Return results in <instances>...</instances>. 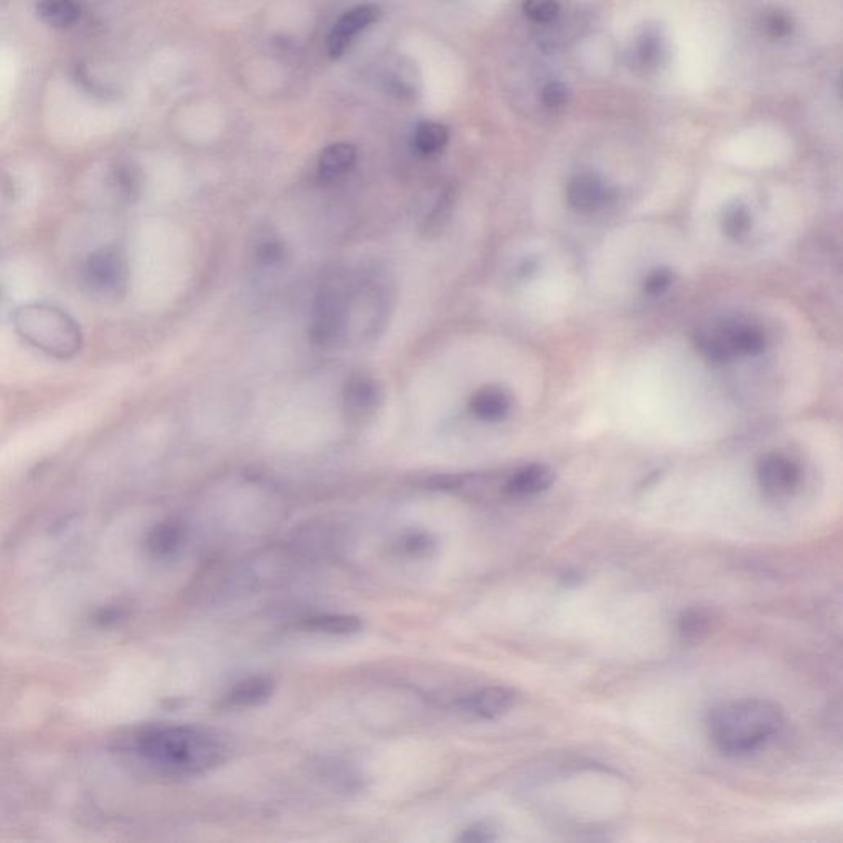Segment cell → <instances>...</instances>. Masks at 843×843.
<instances>
[{"label": "cell", "mask_w": 843, "mask_h": 843, "mask_svg": "<svg viewBox=\"0 0 843 843\" xmlns=\"http://www.w3.org/2000/svg\"><path fill=\"white\" fill-rule=\"evenodd\" d=\"M137 750L147 763L170 774H201L218 768L228 748L215 733L193 725H155L137 736Z\"/></svg>", "instance_id": "6da1fadb"}, {"label": "cell", "mask_w": 843, "mask_h": 843, "mask_svg": "<svg viewBox=\"0 0 843 843\" xmlns=\"http://www.w3.org/2000/svg\"><path fill=\"white\" fill-rule=\"evenodd\" d=\"M783 725L781 707L764 699L720 704L707 717V732L713 746L728 758L755 755L781 732Z\"/></svg>", "instance_id": "7a4b0ae2"}, {"label": "cell", "mask_w": 843, "mask_h": 843, "mask_svg": "<svg viewBox=\"0 0 843 843\" xmlns=\"http://www.w3.org/2000/svg\"><path fill=\"white\" fill-rule=\"evenodd\" d=\"M15 330L30 345L58 359L80 353L83 333L70 313L47 303H30L14 315Z\"/></svg>", "instance_id": "3957f363"}, {"label": "cell", "mask_w": 843, "mask_h": 843, "mask_svg": "<svg viewBox=\"0 0 843 843\" xmlns=\"http://www.w3.org/2000/svg\"><path fill=\"white\" fill-rule=\"evenodd\" d=\"M695 346L708 363L727 364L735 358H756L763 354L768 348V336L755 323H717L697 331Z\"/></svg>", "instance_id": "277c9868"}, {"label": "cell", "mask_w": 843, "mask_h": 843, "mask_svg": "<svg viewBox=\"0 0 843 843\" xmlns=\"http://www.w3.org/2000/svg\"><path fill=\"white\" fill-rule=\"evenodd\" d=\"M351 317V294L343 284L325 285L317 295L310 320V338L320 346L335 345L345 335Z\"/></svg>", "instance_id": "5b68a950"}, {"label": "cell", "mask_w": 843, "mask_h": 843, "mask_svg": "<svg viewBox=\"0 0 843 843\" xmlns=\"http://www.w3.org/2000/svg\"><path fill=\"white\" fill-rule=\"evenodd\" d=\"M83 282L96 297H117L127 284L126 259L112 247L94 252L84 264Z\"/></svg>", "instance_id": "8992f818"}, {"label": "cell", "mask_w": 843, "mask_h": 843, "mask_svg": "<svg viewBox=\"0 0 843 843\" xmlns=\"http://www.w3.org/2000/svg\"><path fill=\"white\" fill-rule=\"evenodd\" d=\"M801 468L783 453H768L756 468L758 485L768 498L784 499L796 493L801 485Z\"/></svg>", "instance_id": "52a82bcc"}, {"label": "cell", "mask_w": 843, "mask_h": 843, "mask_svg": "<svg viewBox=\"0 0 843 843\" xmlns=\"http://www.w3.org/2000/svg\"><path fill=\"white\" fill-rule=\"evenodd\" d=\"M382 391L379 382L369 374H353L343 389V407L351 424H364L381 406Z\"/></svg>", "instance_id": "ba28073f"}, {"label": "cell", "mask_w": 843, "mask_h": 843, "mask_svg": "<svg viewBox=\"0 0 843 843\" xmlns=\"http://www.w3.org/2000/svg\"><path fill=\"white\" fill-rule=\"evenodd\" d=\"M519 695L509 687H485L468 695L462 702L463 712L481 720H496L516 707Z\"/></svg>", "instance_id": "9c48e42d"}, {"label": "cell", "mask_w": 843, "mask_h": 843, "mask_svg": "<svg viewBox=\"0 0 843 843\" xmlns=\"http://www.w3.org/2000/svg\"><path fill=\"white\" fill-rule=\"evenodd\" d=\"M381 17V9L378 5L368 4L354 7L350 12H346L338 22H336L330 38H328V52L333 58L345 53L346 48L350 47L353 38L359 32H363L364 28L378 22Z\"/></svg>", "instance_id": "30bf717a"}, {"label": "cell", "mask_w": 843, "mask_h": 843, "mask_svg": "<svg viewBox=\"0 0 843 843\" xmlns=\"http://www.w3.org/2000/svg\"><path fill=\"white\" fill-rule=\"evenodd\" d=\"M610 190L593 173H580L567 185V201L573 210L580 213H593L608 203Z\"/></svg>", "instance_id": "8fae6325"}, {"label": "cell", "mask_w": 843, "mask_h": 843, "mask_svg": "<svg viewBox=\"0 0 843 843\" xmlns=\"http://www.w3.org/2000/svg\"><path fill=\"white\" fill-rule=\"evenodd\" d=\"M554 480V471L550 466L534 463L517 470L509 478L506 493L513 498H532L549 490L550 486L554 485Z\"/></svg>", "instance_id": "7c38bea8"}, {"label": "cell", "mask_w": 843, "mask_h": 843, "mask_svg": "<svg viewBox=\"0 0 843 843\" xmlns=\"http://www.w3.org/2000/svg\"><path fill=\"white\" fill-rule=\"evenodd\" d=\"M513 409V399L503 387H481L471 396L470 412L483 422H501Z\"/></svg>", "instance_id": "4fadbf2b"}, {"label": "cell", "mask_w": 843, "mask_h": 843, "mask_svg": "<svg viewBox=\"0 0 843 843\" xmlns=\"http://www.w3.org/2000/svg\"><path fill=\"white\" fill-rule=\"evenodd\" d=\"M274 694V680L271 677L257 676L241 680L234 685L228 694L221 700V707L224 708H249L257 707L271 699Z\"/></svg>", "instance_id": "5bb4252c"}, {"label": "cell", "mask_w": 843, "mask_h": 843, "mask_svg": "<svg viewBox=\"0 0 843 843\" xmlns=\"http://www.w3.org/2000/svg\"><path fill=\"white\" fill-rule=\"evenodd\" d=\"M37 15L48 27L65 30L80 20L81 9L75 0H40Z\"/></svg>", "instance_id": "9a60e30c"}, {"label": "cell", "mask_w": 843, "mask_h": 843, "mask_svg": "<svg viewBox=\"0 0 843 843\" xmlns=\"http://www.w3.org/2000/svg\"><path fill=\"white\" fill-rule=\"evenodd\" d=\"M302 628L327 636H353L363 629V623L358 616L353 615H317L303 620Z\"/></svg>", "instance_id": "2e32d148"}, {"label": "cell", "mask_w": 843, "mask_h": 843, "mask_svg": "<svg viewBox=\"0 0 843 843\" xmlns=\"http://www.w3.org/2000/svg\"><path fill=\"white\" fill-rule=\"evenodd\" d=\"M634 61L643 70H656L666 56V43L656 28L644 30L634 43Z\"/></svg>", "instance_id": "e0dca14e"}, {"label": "cell", "mask_w": 843, "mask_h": 843, "mask_svg": "<svg viewBox=\"0 0 843 843\" xmlns=\"http://www.w3.org/2000/svg\"><path fill=\"white\" fill-rule=\"evenodd\" d=\"M713 613L705 608H689L684 610L679 616V636L684 643H700L707 638L708 634L712 633Z\"/></svg>", "instance_id": "ac0fdd59"}, {"label": "cell", "mask_w": 843, "mask_h": 843, "mask_svg": "<svg viewBox=\"0 0 843 843\" xmlns=\"http://www.w3.org/2000/svg\"><path fill=\"white\" fill-rule=\"evenodd\" d=\"M356 162V149L351 144H333L323 150L318 170L323 178H336L348 172Z\"/></svg>", "instance_id": "d6986e66"}, {"label": "cell", "mask_w": 843, "mask_h": 843, "mask_svg": "<svg viewBox=\"0 0 843 843\" xmlns=\"http://www.w3.org/2000/svg\"><path fill=\"white\" fill-rule=\"evenodd\" d=\"M414 142L415 149L419 150L420 154H437L447 145L448 129L437 122H425L420 124L415 132Z\"/></svg>", "instance_id": "ffe728a7"}, {"label": "cell", "mask_w": 843, "mask_h": 843, "mask_svg": "<svg viewBox=\"0 0 843 843\" xmlns=\"http://www.w3.org/2000/svg\"><path fill=\"white\" fill-rule=\"evenodd\" d=\"M722 229L728 238L735 239V241H741L745 236H748L751 229V215L748 208L741 203L728 205L723 210Z\"/></svg>", "instance_id": "44dd1931"}, {"label": "cell", "mask_w": 843, "mask_h": 843, "mask_svg": "<svg viewBox=\"0 0 843 843\" xmlns=\"http://www.w3.org/2000/svg\"><path fill=\"white\" fill-rule=\"evenodd\" d=\"M417 84H419V80L415 76L414 65H407L404 61L396 65L391 75L387 76L389 91L401 99L414 98L419 91Z\"/></svg>", "instance_id": "7402d4cb"}, {"label": "cell", "mask_w": 843, "mask_h": 843, "mask_svg": "<svg viewBox=\"0 0 843 843\" xmlns=\"http://www.w3.org/2000/svg\"><path fill=\"white\" fill-rule=\"evenodd\" d=\"M182 541V527L173 524V522H167V524H162L155 529L150 545H152L155 554L168 555L173 554L178 549V545L182 544Z\"/></svg>", "instance_id": "603a6c76"}, {"label": "cell", "mask_w": 843, "mask_h": 843, "mask_svg": "<svg viewBox=\"0 0 843 843\" xmlns=\"http://www.w3.org/2000/svg\"><path fill=\"white\" fill-rule=\"evenodd\" d=\"M524 12L532 22L547 25L557 19L560 5L557 0H524Z\"/></svg>", "instance_id": "cb8c5ba5"}, {"label": "cell", "mask_w": 843, "mask_h": 843, "mask_svg": "<svg viewBox=\"0 0 843 843\" xmlns=\"http://www.w3.org/2000/svg\"><path fill=\"white\" fill-rule=\"evenodd\" d=\"M285 247L274 236L259 239L256 246V259L264 266H275L284 259Z\"/></svg>", "instance_id": "d4e9b609"}, {"label": "cell", "mask_w": 843, "mask_h": 843, "mask_svg": "<svg viewBox=\"0 0 843 843\" xmlns=\"http://www.w3.org/2000/svg\"><path fill=\"white\" fill-rule=\"evenodd\" d=\"M763 28L764 33H766L769 38H773V40H783V38L791 35L792 20L788 14L779 12V10H774V12H769L768 15H764Z\"/></svg>", "instance_id": "484cf974"}, {"label": "cell", "mask_w": 843, "mask_h": 843, "mask_svg": "<svg viewBox=\"0 0 843 843\" xmlns=\"http://www.w3.org/2000/svg\"><path fill=\"white\" fill-rule=\"evenodd\" d=\"M674 284V272L666 267L656 269L644 280L643 289L646 294L651 297H659V295L666 294L667 290L671 289Z\"/></svg>", "instance_id": "4316f807"}, {"label": "cell", "mask_w": 843, "mask_h": 843, "mask_svg": "<svg viewBox=\"0 0 843 843\" xmlns=\"http://www.w3.org/2000/svg\"><path fill=\"white\" fill-rule=\"evenodd\" d=\"M569 88L562 81H550L541 91L542 103L545 108L560 109L569 103Z\"/></svg>", "instance_id": "83f0119b"}, {"label": "cell", "mask_w": 843, "mask_h": 843, "mask_svg": "<svg viewBox=\"0 0 843 843\" xmlns=\"http://www.w3.org/2000/svg\"><path fill=\"white\" fill-rule=\"evenodd\" d=\"M452 205L453 200L450 193H443V195L438 198L437 205L434 206V210L430 211V215L427 216V219H425L424 229L427 233H432L435 229L442 228L443 223H445L448 216H450V208H452Z\"/></svg>", "instance_id": "f1b7e54d"}, {"label": "cell", "mask_w": 843, "mask_h": 843, "mask_svg": "<svg viewBox=\"0 0 843 843\" xmlns=\"http://www.w3.org/2000/svg\"><path fill=\"white\" fill-rule=\"evenodd\" d=\"M493 839V830L481 824L466 830V834L462 837V840H470V842H488Z\"/></svg>", "instance_id": "f546056e"}]
</instances>
